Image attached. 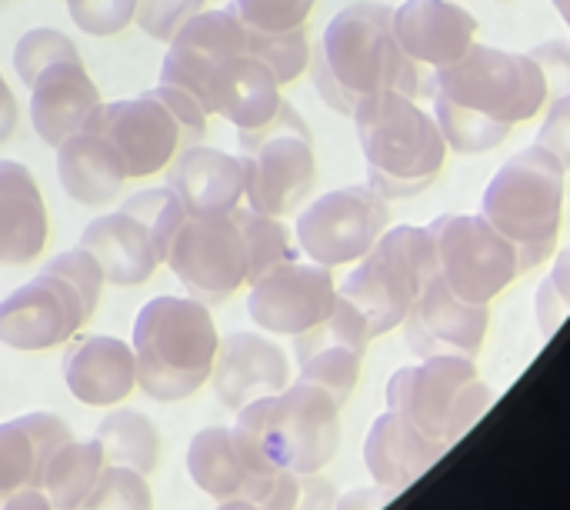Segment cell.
Wrapping results in <instances>:
<instances>
[{"mask_svg":"<svg viewBox=\"0 0 570 510\" xmlns=\"http://www.w3.org/2000/svg\"><path fill=\"white\" fill-rule=\"evenodd\" d=\"M294 261L291 231L281 217L234 207L227 214H184L164 264L207 307L227 304L244 284H254L271 267Z\"/></svg>","mask_w":570,"mask_h":510,"instance_id":"6da1fadb","label":"cell"},{"mask_svg":"<svg viewBox=\"0 0 570 510\" xmlns=\"http://www.w3.org/2000/svg\"><path fill=\"white\" fill-rule=\"evenodd\" d=\"M311 77L327 107L354 114L374 94H421V67L401 50L391 10L381 3L344 7L311 50Z\"/></svg>","mask_w":570,"mask_h":510,"instance_id":"7a4b0ae2","label":"cell"},{"mask_svg":"<svg viewBox=\"0 0 570 510\" xmlns=\"http://www.w3.org/2000/svg\"><path fill=\"white\" fill-rule=\"evenodd\" d=\"M130 347L137 361V388L160 404H174L210 381L220 334L204 301L190 294H164L140 307Z\"/></svg>","mask_w":570,"mask_h":510,"instance_id":"3957f363","label":"cell"},{"mask_svg":"<svg viewBox=\"0 0 570 510\" xmlns=\"http://www.w3.org/2000/svg\"><path fill=\"white\" fill-rule=\"evenodd\" d=\"M354 130L367 160V184L384 200L424 194L444 170L448 144L431 114L414 97L387 90L354 107Z\"/></svg>","mask_w":570,"mask_h":510,"instance_id":"277c9868","label":"cell"},{"mask_svg":"<svg viewBox=\"0 0 570 510\" xmlns=\"http://www.w3.org/2000/svg\"><path fill=\"white\" fill-rule=\"evenodd\" d=\"M234 434L267 471L321 474L341 448V404L324 388L297 381L240 408Z\"/></svg>","mask_w":570,"mask_h":510,"instance_id":"5b68a950","label":"cell"},{"mask_svg":"<svg viewBox=\"0 0 570 510\" xmlns=\"http://www.w3.org/2000/svg\"><path fill=\"white\" fill-rule=\"evenodd\" d=\"M104 284L100 264L83 247L57 254L33 281L0 301V344L27 354L67 344L94 317Z\"/></svg>","mask_w":570,"mask_h":510,"instance_id":"8992f818","label":"cell"},{"mask_svg":"<svg viewBox=\"0 0 570 510\" xmlns=\"http://www.w3.org/2000/svg\"><path fill=\"white\" fill-rule=\"evenodd\" d=\"M564 164L531 144L504 160L484 187V220L514 244L521 271L544 264L564 220Z\"/></svg>","mask_w":570,"mask_h":510,"instance_id":"52a82bcc","label":"cell"},{"mask_svg":"<svg viewBox=\"0 0 570 510\" xmlns=\"http://www.w3.org/2000/svg\"><path fill=\"white\" fill-rule=\"evenodd\" d=\"M207 117V107L194 94L157 84L134 100L100 104L87 127L110 144L127 180H137L167 170L184 147L200 144Z\"/></svg>","mask_w":570,"mask_h":510,"instance_id":"ba28073f","label":"cell"},{"mask_svg":"<svg viewBox=\"0 0 570 510\" xmlns=\"http://www.w3.org/2000/svg\"><path fill=\"white\" fill-rule=\"evenodd\" d=\"M441 277L438 244L431 227H387L367 257L341 284V297L351 301L371 327V337L397 331L414 301Z\"/></svg>","mask_w":570,"mask_h":510,"instance_id":"9c48e42d","label":"cell"},{"mask_svg":"<svg viewBox=\"0 0 570 510\" xmlns=\"http://www.w3.org/2000/svg\"><path fill=\"white\" fill-rule=\"evenodd\" d=\"M548 94L544 70L531 53L488 43H471L461 60L434 70V100L508 130L538 117L548 104Z\"/></svg>","mask_w":570,"mask_h":510,"instance_id":"30bf717a","label":"cell"},{"mask_svg":"<svg viewBox=\"0 0 570 510\" xmlns=\"http://www.w3.org/2000/svg\"><path fill=\"white\" fill-rule=\"evenodd\" d=\"M494 391L481 381L474 357L434 354L401 367L387 381V408L441 444H458L491 408Z\"/></svg>","mask_w":570,"mask_h":510,"instance_id":"8fae6325","label":"cell"},{"mask_svg":"<svg viewBox=\"0 0 570 510\" xmlns=\"http://www.w3.org/2000/svg\"><path fill=\"white\" fill-rule=\"evenodd\" d=\"M184 204L170 187H154L127 197L114 214L97 217L80 234V244L104 271L107 284H147L167 257L170 237L184 217Z\"/></svg>","mask_w":570,"mask_h":510,"instance_id":"7c38bea8","label":"cell"},{"mask_svg":"<svg viewBox=\"0 0 570 510\" xmlns=\"http://www.w3.org/2000/svg\"><path fill=\"white\" fill-rule=\"evenodd\" d=\"M240 164H244V200L257 214L287 217L294 214L314 190L317 180V154L314 134L294 104H281L277 117L257 130L237 134Z\"/></svg>","mask_w":570,"mask_h":510,"instance_id":"4fadbf2b","label":"cell"},{"mask_svg":"<svg viewBox=\"0 0 570 510\" xmlns=\"http://www.w3.org/2000/svg\"><path fill=\"white\" fill-rule=\"evenodd\" d=\"M387 224V200L371 184H351L311 200L294 224V237L307 261L334 271L367 257Z\"/></svg>","mask_w":570,"mask_h":510,"instance_id":"5bb4252c","label":"cell"},{"mask_svg":"<svg viewBox=\"0 0 570 510\" xmlns=\"http://www.w3.org/2000/svg\"><path fill=\"white\" fill-rule=\"evenodd\" d=\"M428 227L438 244L441 281L471 304H491L524 274L514 244L484 214H441Z\"/></svg>","mask_w":570,"mask_h":510,"instance_id":"9a60e30c","label":"cell"},{"mask_svg":"<svg viewBox=\"0 0 570 510\" xmlns=\"http://www.w3.org/2000/svg\"><path fill=\"white\" fill-rule=\"evenodd\" d=\"M337 304V287L331 267L314 261H284L261 274L247 294V314L261 331L271 334H307L331 317Z\"/></svg>","mask_w":570,"mask_h":510,"instance_id":"2e32d148","label":"cell"},{"mask_svg":"<svg viewBox=\"0 0 570 510\" xmlns=\"http://www.w3.org/2000/svg\"><path fill=\"white\" fill-rule=\"evenodd\" d=\"M371 327L361 311L337 294V304L327 321L294 337V354L301 381L324 388L337 404H344L361 377L364 351L371 344Z\"/></svg>","mask_w":570,"mask_h":510,"instance_id":"e0dca14e","label":"cell"},{"mask_svg":"<svg viewBox=\"0 0 570 510\" xmlns=\"http://www.w3.org/2000/svg\"><path fill=\"white\" fill-rule=\"evenodd\" d=\"M250 50V27L240 20L237 7L200 10L190 17L167 47L160 63V84H174L204 104V90L220 63Z\"/></svg>","mask_w":570,"mask_h":510,"instance_id":"ac0fdd59","label":"cell"},{"mask_svg":"<svg viewBox=\"0 0 570 510\" xmlns=\"http://www.w3.org/2000/svg\"><path fill=\"white\" fill-rule=\"evenodd\" d=\"M30 124L37 137L50 147L63 144L70 134L83 130L94 110L104 104L97 84L90 80L80 50L63 53L40 67L30 80Z\"/></svg>","mask_w":570,"mask_h":510,"instance_id":"d6986e66","label":"cell"},{"mask_svg":"<svg viewBox=\"0 0 570 510\" xmlns=\"http://www.w3.org/2000/svg\"><path fill=\"white\" fill-rule=\"evenodd\" d=\"M488 304H471L458 297L441 277L414 301L404 317V341L414 357L464 354L478 357L488 334Z\"/></svg>","mask_w":570,"mask_h":510,"instance_id":"ffe728a7","label":"cell"},{"mask_svg":"<svg viewBox=\"0 0 570 510\" xmlns=\"http://www.w3.org/2000/svg\"><path fill=\"white\" fill-rule=\"evenodd\" d=\"M391 23L401 50L434 70L461 60L478 37V17L454 0H404L391 10Z\"/></svg>","mask_w":570,"mask_h":510,"instance_id":"44dd1931","label":"cell"},{"mask_svg":"<svg viewBox=\"0 0 570 510\" xmlns=\"http://www.w3.org/2000/svg\"><path fill=\"white\" fill-rule=\"evenodd\" d=\"M281 104H284L281 80L271 70V63L261 53H254V40H250V50L220 63L204 90L207 114L224 117L227 124L237 127V134L271 124Z\"/></svg>","mask_w":570,"mask_h":510,"instance_id":"7402d4cb","label":"cell"},{"mask_svg":"<svg viewBox=\"0 0 570 510\" xmlns=\"http://www.w3.org/2000/svg\"><path fill=\"white\" fill-rule=\"evenodd\" d=\"M214 394L227 411H240L261 398L281 394L291 384L287 354L250 331H237L220 341L214 361Z\"/></svg>","mask_w":570,"mask_h":510,"instance_id":"603a6c76","label":"cell"},{"mask_svg":"<svg viewBox=\"0 0 570 510\" xmlns=\"http://www.w3.org/2000/svg\"><path fill=\"white\" fill-rule=\"evenodd\" d=\"M190 481L214 501H261L277 471L261 468L234 428H204L187 448Z\"/></svg>","mask_w":570,"mask_h":510,"instance_id":"cb8c5ba5","label":"cell"},{"mask_svg":"<svg viewBox=\"0 0 570 510\" xmlns=\"http://www.w3.org/2000/svg\"><path fill=\"white\" fill-rule=\"evenodd\" d=\"M167 187L177 194L187 214L204 217V214H227L240 207L247 180H244L240 157H230L207 144H194L174 157L167 170Z\"/></svg>","mask_w":570,"mask_h":510,"instance_id":"d4e9b609","label":"cell"},{"mask_svg":"<svg viewBox=\"0 0 570 510\" xmlns=\"http://www.w3.org/2000/svg\"><path fill=\"white\" fill-rule=\"evenodd\" d=\"M444 451H448V444L428 438L411 421H404L401 414L387 411L367 431L364 464H367V471H371L377 488L401 494L414 481H421L444 458Z\"/></svg>","mask_w":570,"mask_h":510,"instance_id":"484cf974","label":"cell"},{"mask_svg":"<svg viewBox=\"0 0 570 510\" xmlns=\"http://www.w3.org/2000/svg\"><path fill=\"white\" fill-rule=\"evenodd\" d=\"M63 384L87 408H114L137 388L134 347L120 337H83L63 357Z\"/></svg>","mask_w":570,"mask_h":510,"instance_id":"4316f807","label":"cell"},{"mask_svg":"<svg viewBox=\"0 0 570 510\" xmlns=\"http://www.w3.org/2000/svg\"><path fill=\"white\" fill-rule=\"evenodd\" d=\"M67 441H73L70 428L43 411L0 424V510L13 494L40 488L50 454Z\"/></svg>","mask_w":570,"mask_h":510,"instance_id":"83f0119b","label":"cell"},{"mask_svg":"<svg viewBox=\"0 0 570 510\" xmlns=\"http://www.w3.org/2000/svg\"><path fill=\"white\" fill-rule=\"evenodd\" d=\"M47 234L37 177L17 160H0V264H30L47 247Z\"/></svg>","mask_w":570,"mask_h":510,"instance_id":"f1b7e54d","label":"cell"},{"mask_svg":"<svg viewBox=\"0 0 570 510\" xmlns=\"http://www.w3.org/2000/svg\"><path fill=\"white\" fill-rule=\"evenodd\" d=\"M57 177H60L67 197H73L80 207H107L127 187V174H124L117 154L90 127H83V130L70 134L63 144H57Z\"/></svg>","mask_w":570,"mask_h":510,"instance_id":"f546056e","label":"cell"},{"mask_svg":"<svg viewBox=\"0 0 570 510\" xmlns=\"http://www.w3.org/2000/svg\"><path fill=\"white\" fill-rule=\"evenodd\" d=\"M104 468H107V458L97 438L67 441L63 448L50 454L43 478H40V491L50 498V504L57 510H80Z\"/></svg>","mask_w":570,"mask_h":510,"instance_id":"4dcf8cb0","label":"cell"},{"mask_svg":"<svg viewBox=\"0 0 570 510\" xmlns=\"http://www.w3.org/2000/svg\"><path fill=\"white\" fill-rule=\"evenodd\" d=\"M94 438L100 441L107 464L130 468V471H137L144 478L160 468V454H164L160 431L140 411H114V414H107L97 424Z\"/></svg>","mask_w":570,"mask_h":510,"instance_id":"1f68e13d","label":"cell"},{"mask_svg":"<svg viewBox=\"0 0 570 510\" xmlns=\"http://www.w3.org/2000/svg\"><path fill=\"white\" fill-rule=\"evenodd\" d=\"M80 510H154V494L144 474L107 464Z\"/></svg>","mask_w":570,"mask_h":510,"instance_id":"d6a6232c","label":"cell"},{"mask_svg":"<svg viewBox=\"0 0 570 510\" xmlns=\"http://www.w3.org/2000/svg\"><path fill=\"white\" fill-rule=\"evenodd\" d=\"M240 20L261 33H291L304 30L317 0H234Z\"/></svg>","mask_w":570,"mask_h":510,"instance_id":"836d02e7","label":"cell"},{"mask_svg":"<svg viewBox=\"0 0 570 510\" xmlns=\"http://www.w3.org/2000/svg\"><path fill=\"white\" fill-rule=\"evenodd\" d=\"M67 13L90 37H117L137 20V0H67Z\"/></svg>","mask_w":570,"mask_h":510,"instance_id":"e575fe53","label":"cell"},{"mask_svg":"<svg viewBox=\"0 0 570 510\" xmlns=\"http://www.w3.org/2000/svg\"><path fill=\"white\" fill-rule=\"evenodd\" d=\"M73 50H77L73 40H70L67 33L53 30V27L27 30V33L17 40V47H13V70H17V77L27 84L40 67H47L50 60H57V57H63V53H73Z\"/></svg>","mask_w":570,"mask_h":510,"instance_id":"d590c367","label":"cell"},{"mask_svg":"<svg viewBox=\"0 0 570 510\" xmlns=\"http://www.w3.org/2000/svg\"><path fill=\"white\" fill-rule=\"evenodd\" d=\"M570 314V247H564L554 261L551 277L538 287V324L541 334L551 337Z\"/></svg>","mask_w":570,"mask_h":510,"instance_id":"8d00e7d4","label":"cell"},{"mask_svg":"<svg viewBox=\"0 0 570 510\" xmlns=\"http://www.w3.org/2000/svg\"><path fill=\"white\" fill-rule=\"evenodd\" d=\"M207 0H137V23L147 37L170 43L177 30L204 10Z\"/></svg>","mask_w":570,"mask_h":510,"instance_id":"74e56055","label":"cell"},{"mask_svg":"<svg viewBox=\"0 0 570 510\" xmlns=\"http://www.w3.org/2000/svg\"><path fill=\"white\" fill-rule=\"evenodd\" d=\"M534 144L551 150L564 164V170H570V94L554 97V104H551V110H548Z\"/></svg>","mask_w":570,"mask_h":510,"instance_id":"f35d334b","label":"cell"},{"mask_svg":"<svg viewBox=\"0 0 570 510\" xmlns=\"http://www.w3.org/2000/svg\"><path fill=\"white\" fill-rule=\"evenodd\" d=\"M531 57L538 60V67L544 70L548 90L554 97L570 94V43L568 40H548L541 47L531 50Z\"/></svg>","mask_w":570,"mask_h":510,"instance_id":"ab89813d","label":"cell"},{"mask_svg":"<svg viewBox=\"0 0 570 510\" xmlns=\"http://www.w3.org/2000/svg\"><path fill=\"white\" fill-rule=\"evenodd\" d=\"M337 508V494H334V484L317 478V474H304V484H301V501L294 510H334Z\"/></svg>","mask_w":570,"mask_h":510,"instance_id":"60d3db41","label":"cell"},{"mask_svg":"<svg viewBox=\"0 0 570 510\" xmlns=\"http://www.w3.org/2000/svg\"><path fill=\"white\" fill-rule=\"evenodd\" d=\"M391 498L394 491H384V488H354L344 498H337L334 510H381Z\"/></svg>","mask_w":570,"mask_h":510,"instance_id":"b9f144b4","label":"cell"},{"mask_svg":"<svg viewBox=\"0 0 570 510\" xmlns=\"http://www.w3.org/2000/svg\"><path fill=\"white\" fill-rule=\"evenodd\" d=\"M17 117H20V110H17V97H13V90H10L7 77L0 73V144H7V140L13 137V130H17Z\"/></svg>","mask_w":570,"mask_h":510,"instance_id":"7bdbcfd3","label":"cell"},{"mask_svg":"<svg viewBox=\"0 0 570 510\" xmlns=\"http://www.w3.org/2000/svg\"><path fill=\"white\" fill-rule=\"evenodd\" d=\"M3 510H57L50 504V498L40 491V488H27V491H20V494H13Z\"/></svg>","mask_w":570,"mask_h":510,"instance_id":"ee69618b","label":"cell"},{"mask_svg":"<svg viewBox=\"0 0 570 510\" xmlns=\"http://www.w3.org/2000/svg\"><path fill=\"white\" fill-rule=\"evenodd\" d=\"M217 510H264L261 504H254V501H220V508Z\"/></svg>","mask_w":570,"mask_h":510,"instance_id":"f6af8a7d","label":"cell"},{"mask_svg":"<svg viewBox=\"0 0 570 510\" xmlns=\"http://www.w3.org/2000/svg\"><path fill=\"white\" fill-rule=\"evenodd\" d=\"M554 3V10L561 13V20L568 23V30H570V0H551Z\"/></svg>","mask_w":570,"mask_h":510,"instance_id":"bcb514c9","label":"cell"},{"mask_svg":"<svg viewBox=\"0 0 570 510\" xmlns=\"http://www.w3.org/2000/svg\"><path fill=\"white\" fill-rule=\"evenodd\" d=\"M501 3H508V0H501Z\"/></svg>","mask_w":570,"mask_h":510,"instance_id":"7dc6e473","label":"cell"},{"mask_svg":"<svg viewBox=\"0 0 570 510\" xmlns=\"http://www.w3.org/2000/svg\"><path fill=\"white\" fill-rule=\"evenodd\" d=\"M0 3H3V0H0Z\"/></svg>","mask_w":570,"mask_h":510,"instance_id":"c3c4849f","label":"cell"}]
</instances>
